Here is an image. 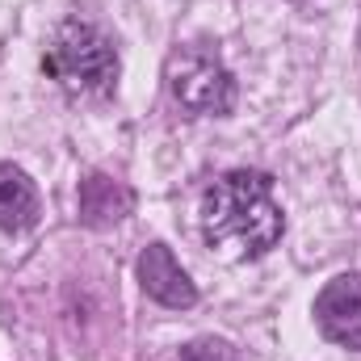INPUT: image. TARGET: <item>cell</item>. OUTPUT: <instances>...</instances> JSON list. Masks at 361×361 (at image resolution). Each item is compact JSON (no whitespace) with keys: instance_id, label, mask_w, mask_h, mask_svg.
Listing matches in <instances>:
<instances>
[{"instance_id":"cell-1","label":"cell","mask_w":361,"mask_h":361,"mask_svg":"<svg viewBox=\"0 0 361 361\" xmlns=\"http://www.w3.org/2000/svg\"><path fill=\"white\" fill-rule=\"evenodd\" d=\"M281 206L273 202V180L265 173H227L202 197L206 244L227 257H261L281 240Z\"/></svg>"},{"instance_id":"cell-2","label":"cell","mask_w":361,"mask_h":361,"mask_svg":"<svg viewBox=\"0 0 361 361\" xmlns=\"http://www.w3.org/2000/svg\"><path fill=\"white\" fill-rule=\"evenodd\" d=\"M42 68L55 85H63L68 92H109L118 80V51H114V38L105 30H97L92 21H63L55 25L51 42H47V55H42Z\"/></svg>"},{"instance_id":"cell-3","label":"cell","mask_w":361,"mask_h":361,"mask_svg":"<svg viewBox=\"0 0 361 361\" xmlns=\"http://www.w3.org/2000/svg\"><path fill=\"white\" fill-rule=\"evenodd\" d=\"M169 92L185 114H227L235 105V80L206 47H180L169 59Z\"/></svg>"},{"instance_id":"cell-4","label":"cell","mask_w":361,"mask_h":361,"mask_svg":"<svg viewBox=\"0 0 361 361\" xmlns=\"http://www.w3.org/2000/svg\"><path fill=\"white\" fill-rule=\"evenodd\" d=\"M315 324L328 341L345 349H361V273H341L319 290Z\"/></svg>"},{"instance_id":"cell-5","label":"cell","mask_w":361,"mask_h":361,"mask_svg":"<svg viewBox=\"0 0 361 361\" xmlns=\"http://www.w3.org/2000/svg\"><path fill=\"white\" fill-rule=\"evenodd\" d=\"M139 281L143 290L164 302V307H193L197 302V290L189 281V273L177 265V257L164 248V244H152L143 257H139Z\"/></svg>"},{"instance_id":"cell-6","label":"cell","mask_w":361,"mask_h":361,"mask_svg":"<svg viewBox=\"0 0 361 361\" xmlns=\"http://www.w3.org/2000/svg\"><path fill=\"white\" fill-rule=\"evenodd\" d=\"M130 206H135V193L122 180L105 177V173H92V177L80 180V223L114 227L130 214Z\"/></svg>"},{"instance_id":"cell-7","label":"cell","mask_w":361,"mask_h":361,"mask_svg":"<svg viewBox=\"0 0 361 361\" xmlns=\"http://www.w3.org/2000/svg\"><path fill=\"white\" fill-rule=\"evenodd\" d=\"M38 223V189L13 164H0V227L4 231H30Z\"/></svg>"},{"instance_id":"cell-8","label":"cell","mask_w":361,"mask_h":361,"mask_svg":"<svg viewBox=\"0 0 361 361\" xmlns=\"http://www.w3.org/2000/svg\"><path fill=\"white\" fill-rule=\"evenodd\" d=\"M177 361H240V357L227 341H193V345L180 349Z\"/></svg>"}]
</instances>
